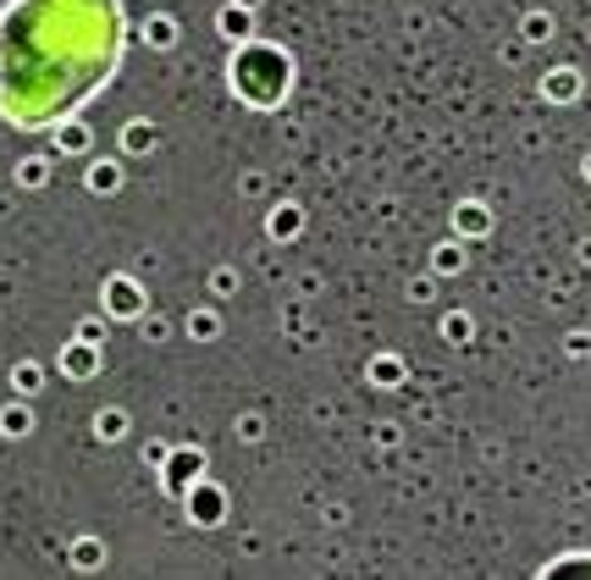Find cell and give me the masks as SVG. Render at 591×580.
I'll use <instances>...</instances> for the list:
<instances>
[{
	"label": "cell",
	"mask_w": 591,
	"mask_h": 580,
	"mask_svg": "<svg viewBox=\"0 0 591 580\" xmlns=\"http://www.w3.org/2000/svg\"><path fill=\"white\" fill-rule=\"evenodd\" d=\"M122 50L116 0H17L0 17V111L44 127L89 100Z\"/></svg>",
	"instance_id": "obj_1"
}]
</instances>
